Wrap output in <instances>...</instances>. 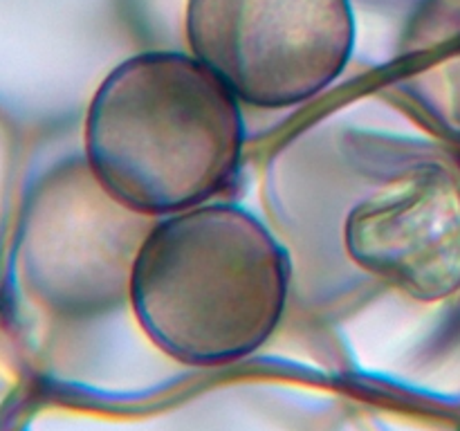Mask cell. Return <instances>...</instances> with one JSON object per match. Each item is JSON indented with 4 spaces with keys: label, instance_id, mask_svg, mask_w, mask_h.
Returning a JSON list of instances; mask_svg holds the SVG:
<instances>
[{
    "label": "cell",
    "instance_id": "cell-2",
    "mask_svg": "<svg viewBox=\"0 0 460 431\" xmlns=\"http://www.w3.org/2000/svg\"><path fill=\"white\" fill-rule=\"evenodd\" d=\"M290 277L286 247L254 214L200 205L153 223L128 303L162 353L189 366H223L272 337Z\"/></svg>",
    "mask_w": 460,
    "mask_h": 431
},
{
    "label": "cell",
    "instance_id": "cell-1",
    "mask_svg": "<svg viewBox=\"0 0 460 431\" xmlns=\"http://www.w3.org/2000/svg\"><path fill=\"white\" fill-rule=\"evenodd\" d=\"M238 103L196 57L135 54L90 101L85 162L106 191L148 218L207 205L241 166Z\"/></svg>",
    "mask_w": 460,
    "mask_h": 431
},
{
    "label": "cell",
    "instance_id": "cell-5",
    "mask_svg": "<svg viewBox=\"0 0 460 431\" xmlns=\"http://www.w3.org/2000/svg\"><path fill=\"white\" fill-rule=\"evenodd\" d=\"M52 202L43 290L67 314H99L130 301V278L157 218L106 191L88 162L70 166Z\"/></svg>",
    "mask_w": 460,
    "mask_h": 431
},
{
    "label": "cell",
    "instance_id": "cell-4",
    "mask_svg": "<svg viewBox=\"0 0 460 431\" xmlns=\"http://www.w3.org/2000/svg\"><path fill=\"white\" fill-rule=\"evenodd\" d=\"M350 263L420 303L460 295V164L438 151L411 157L349 209Z\"/></svg>",
    "mask_w": 460,
    "mask_h": 431
},
{
    "label": "cell",
    "instance_id": "cell-6",
    "mask_svg": "<svg viewBox=\"0 0 460 431\" xmlns=\"http://www.w3.org/2000/svg\"><path fill=\"white\" fill-rule=\"evenodd\" d=\"M394 92L427 128L460 142V30L409 45Z\"/></svg>",
    "mask_w": 460,
    "mask_h": 431
},
{
    "label": "cell",
    "instance_id": "cell-3",
    "mask_svg": "<svg viewBox=\"0 0 460 431\" xmlns=\"http://www.w3.org/2000/svg\"><path fill=\"white\" fill-rule=\"evenodd\" d=\"M187 39L238 101L299 106L335 84L350 61V0H189Z\"/></svg>",
    "mask_w": 460,
    "mask_h": 431
}]
</instances>
